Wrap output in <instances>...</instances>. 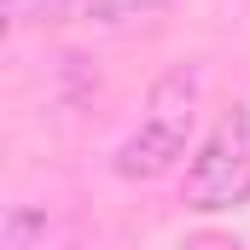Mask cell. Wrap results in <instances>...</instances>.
<instances>
[{
	"instance_id": "1",
	"label": "cell",
	"mask_w": 250,
	"mask_h": 250,
	"mask_svg": "<svg viewBox=\"0 0 250 250\" xmlns=\"http://www.w3.org/2000/svg\"><path fill=\"white\" fill-rule=\"evenodd\" d=\"M198 99H204V76L198 70L181 64V70L157 76L151 93H146V117L117 146L111 169L123 181H157L163 169H175V157L187 151V140H192V123H198Z\"/></svg>"
},
{
	"instance_id": "2",
	"label": "cell",
	"mask_w": 250,
	"mask_h": 250,
	"mask_svg": "<svg viewBox=\"0 0 250 250\" xmlns=\"http://www.w3.org/2000/svg\"><path fill=\"white\" fill-rule=\"evenodd\" d=\"M245 198H250V117L227 111L187 169V209L215 215V209H233Z\"/></svg>"
},
{
	"instance_id": "3",
	"label": "cell",
	"mask_w": 250,
	"mask_h": 250,
	"mask_svg": "<svg viewBox=\"0 0 250 250\" xmlns=\"http://www.w3.org/2000/svg\"><path fill=\"white\" fill-rule=\"evenodd\" d=\"M169 0H82V18L93 23H123V18H140V12H157Z\"/></svg>"
},
{
	"instance_id": "4",
	"label": "cell",
	"mask_w": 250,
	"mask_h": 250,
	"mask_svg": "<svg viewBox=\"0 0 250 250\" xmlns=\"http://www.w3.org/2000/svg\"><path fill=\"white\" fill-rule=\"evenodd\" d=\"M70 0H6V18L12 23H53Z\"/></svg>"
}]
</instances>
